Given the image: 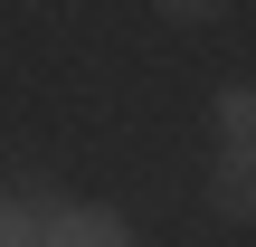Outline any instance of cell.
<instances>
[{
  "label": "cell",
  "instance_id": "obj_2",
  "mask_svg": "<svg viewBox=\"0 0 256 247\" xmlns=\"http://www.w3.org/2000/svg\"><path fill=\"white\" fill-rule=\"evenodd\" d=\"M38 247H142L133 238V219L124 209H95V200H66L48 228H38Z\"/></svg>",
  "mask_w": 256,
  "mask_h": 247
},
{
  "label": "cell",
  "instance_id": "obj_3",
  "mask_svg": "<svg viewBox=\"0 0 256 247\" xmlns=\"http://www.w3.org/2000/svg\"><path fill=\"white\" fill-rule=\"evenodd\" d=\"M209 124H218V143H256V76H228L209 95Z\"/></svg>",
  "mask_w": 256,
  "mask_h": 247
},
{
  "label": "cell",
  "instance_id": "obj_4",
  "mask_svg": "<svg viewBox=\"0 0 256 247\" xmlns=\"http://www.w3.org/2000/svg\"><path fill=\"white\" fill-rule=\"evenodd\" d=\"M162 19H180V29H209V19H228V0H152Z\"/></svg>",
  "mask_w": 256,
  "mask_h": 247
},
{
  "label": "cell",
  "instance_id": "obj_1",
  "mask_svg": "<svg viewBox=\"0 0 256 247\" xmlns=\"http://www.w3.org/2000/svg\"><path fill=\"white\" fill-rule=\"evenodd\" d=\"M209 209L228 228H256V143H218L209 162Z\"/></svg>",
  "mask_w": 256,
  "mask_h": 247
},
{
  "label": "cell",
  "instance_id": "obj_5",
  "mask_svg": "<svg viewBox=\"0 0 256 247\" xmlns=\"http://www.w3.org/2000/svg\"><path fill=\"white\" fill-rule=\"evenodd\" d=\"M0 247H38V219H28L10 190H0Z\"/></svg>",
  "mask_w": 256,
  "mask_h": 247
}]
</instances>
